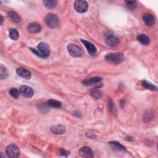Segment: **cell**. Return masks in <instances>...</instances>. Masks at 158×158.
Segmentation results:
<instances>
[{
    "label": "cell",
    "instance_id": "1",
    "mask_svg": "<svg viewBox=\"0 0 158 158\" xmlns=\"http://www.w3.org/2000/svg\"><path fill=\"white\" fill-rule=\"evenodd\" d=\"M106 60L114 64H119L124 60V55L122 52H116V53H109L105 56Z\"/></svg>",
    "mask_w": 158,
    "mask_h": 158
},
{
    "label": "cell",
    "instance_id": "2",
    "mask_svg": "<svg viewBox=\"0 0 158 158\" xmlns=\"http://www.w3.org/2000/svg\"><path fill=\"white\" fill-rule=\"evenodd\" d=\"M45 22L48 27L53 29L58 27L59 23V19L57 15L52 13H49L45 17Z\"/></svg>",
    "mask_w": 158,
    "mask_h": 158
},
{
    "label": "cell",
    "instance_id": "3",
    "mask_svg": "<svg viewBox=\"0 0 158 158\" xmlns=\"http://www.w3.org/2000/svg\"><path fill=\"white\" fill-rule=\"evenodd\" d=\"M67 50L70 56L73 58H81L83 52L81 48L75 44H70L67 46Z\"/></svg>",
    "mask_w": 158,
    "mask_h": 158
},
{
    "label": "cell",
    "instance_id": "4",
    "mask_svg": "<svg viewBox=\"0 0 158 158\" xmlns=\"http://www.w3.org/2000/svg\"><path fill=\"white\" fill-rule=\"evenodd\" d=\"M38 51H39L41 55V58H46L49 56L50 55V46L49 45L45 42H41L37 46Z\"/></svg>",
    "mask_w": 158,
    "mask_h": 158
},
{
    "label": "cell",
    "instance_id": "5",
    "mask_svg": "<svg viewBox=\"0 0 158 158\" xmlns=\"http://www.w3.org/2000/svg\"><path fill=\"white\" fill-rule=\"evenodd\" d=\"M6 154L9 158H17L20 155V151L16 145L11 144L6 147Z\"/></svg>",
    "mask_w": 158,
    "mask_h": 158
},
{
    "label": "cell",
    "instance_id": "6",
    "mask_svg": "<svg viewBox=\"0 0 158 158\" xmlns=\"http://www.w3.org/2000/svg\"><path fill=\"white\" fill-rule=\"evenodd\" d=\"M74 8L78 13H85L88 8V4L84 0H77L74 3Z\"/></svg>",
    "mask_w": 158,
    "mask_h": 158
},
{
    "label": "cell",
    "instance_id": "7",
    "mask_svg": "<svg viewBox=\"0 0 158 158\" xmlns=\"http://www.w3.org/2000/svg\"><path fill=\"white\" fill-rule=\"evenodd\" d=\"M102 78L99 77H95L91 78L85 79V80L82 81V83L87 86H90L95 85L96 88H99L102 86V83L101 82Z\"/></svg>",
    "mask_w": 158,
    "mask_h": 158
},
{
    "label": "cell",
    "instance_id": "8",
    "mask_svg": "<svg viewBox=\"0 0 158 158\" xmlns=\"http://www.w3.org/2000/svg\"><path fill=\"white\" fill-rule=\"evenodd\" d=\"M19 92L21 95L28 98H32L34 95L33 89L27 85H22L19 88Z\"/></svg>",
    "mask_w": 158,
    "mask_h": 158
},
{
    "label": "cell",
    "instance_id": "9",
    "mask_svg": "<svg viewBox=\"0 0 158 158\" xmlns=\"http://www.w3.org/2000/svg\"><path fill=\"white\" fill-rule=\"evenodd\" d=\"M78 154L81 157H87V158L93 157L95 156L94 151H93V149L88 146L82 147L80 149H79Z\"/></svg>",
    "mask_w": 158,
    "mask_h": 158
},
{
    "label": "cell",
    "instance_id": "10",
    "mask_svg": "<svg viewBox=\"0 0 158 158\" xmlns=\"http://www.w3.org/2000/svg\"><path fill=\"white\" fill-rule=\"evenodd\" d=\"M81 41L84 44L89 55H90L91 56H94L95 55H96V52H97V49H96V48L95 47V46L92 43H91L88 41H87L85 40H83V39H81Z\"/></svg>",
    "mask_w": 158,
    "mask_h": 158
},
{
    "label": "cell",
    "instance_id": "11",
    "mask_svg": "<svg viewBox=\"0 0 158 158\" xmlns=\"http://www.w3.org/2000/svg\"><path fill=\"white\" fill-rule=\"evenodd\" d=\"M27 29L29 33L37 34L39 33L41 31V27L40 25L36 22H32L29 23L27 26Z\"/></svg>",
    "mask_w": 158,
    "mask_h": 158
},
{
    "label": "cell",
    "instance_id": "12",
    "mask_svg": "<svg viewBox=\"0 0 158 158\" xmlns=\"http://www.w3.org/2000/svg\"><path fill=\"white\" fill-rule=\"evenodd\" d=\"M16 73L20 77H22L25 79H27V80H29V79L31 78V77H32L31 73L30 71L22 67L17 68L16 69Z\"/></svg>",
    "mask_w": 158,
    "mask_h": 158
},
{
    "label": "cell",
    "instance_id": "13",
    "mask_svg": "<svg viewBox=\"0 0 158 158\" xmlns=\"http://www.w3.org/2000/svg\"><path fill=\"white\" fill-rule=\"evenodd\" d=\"M51 131L56 135H62L64 134L66 131V127L63 125H56L51 127Z\"/></svg>",
    "mask_w": 158,
    "mask_h": 158
},
{
    "label": "cell",
    "instance_id": "14",
    "mask_svg": "<svg viewBox=\"0 0 158 158\" xmlns=\"http://www.w3.org/2000/svg\"><path fill=\"white\" fill-rule=\"evenodd\" d=\"M119 38L114 35H110L107 37L106 40V44L112 47L117 46L119 44Z\"/></svg>",
    "mask_w": 158,
    "mask_h": 158
},
{
    "label": "cell",
    "instance_id": "15",
    "mask_svg": "<svg viewBox=\"0 0 158 158\" xmlns=\"http://www.w3.org/2000/svg\"><path fill=\"white\" fill-rule=\"evenodd\" d=\"M109 145L110 147L117 151H126V148L124 146L121 145L120 143L117 142H111L109 143Z\"/></svg>",
    "mask_w": 158,
    "mask_h": 158
},
{
    "label": "cell",
    "instance_id": "16",
    "mask_svg": "<svg viewBox=\"0 0 158 158\" xmlns=\"http://www.w3.org/2000/svg\"><path fill=\"white\" fill-rule=\"evenodd\" d=\"M143 20L144 21V22L145 23V24L148 26H152L154 24V17L153 15L150 14H146L145 15H143Z\"/></svg>",
    "mask_w": 158,
    "mask_h": 158
},
{
    "label": "cell",
    "instance_id": "17",
    "mask_svg": "<svg viewBox=\"0 0 158 158\" xmlns=\"http://www.w3.org/2000/svg\"><path fill=\"white\" fill-rule=\"evenodd\" d=\"M8 16L9 19L15 23H19L21 21V18L18 15L17 13H16L14 11H9L8 12Z\"/></svg>",
    "mask_w": 158,
    "mask_h": 158
},
{
    "label": "cell",
    "instance_id": "18",
    "mask_svg": "<svg viewBox=\"0 0 158 158\" xmlns=\"http://www.w3.org/2000/svg\"><path fill=\"white\" fill-rule=\"evenodd\" d=\"M46 104L48 107L54 108H60L62 106V103L57 100L49 99L47 101Z\"/></svg>",
    "mask_w": 158,
    "mask_h": 158
},
{
    "label": "cell",
    "instance_id": "19",
    "mask_svg": "<svg viewBox=\"0 0 158 158\" xmlns=\"http://www.w3.org/2000/svg\"><path fill=\"white\" fill-rule=\"evenodd\" d=\"M137 40L144 45H148L150 43L149 37L145 34H140L137 37Z\"/></svg>",
    "mask_w": 158,
    "mask_h": 158
},
{
    "label": "cell",
    "instance_id": "20",
    "mask_svg": "<svg viewBox=\"0 0 158 158\" xmlns=\"http://www.w3.org/2000/svg\"><path fill=\"white\" fill-rule=\"evenodd\" d=\"M142 84L144 88H145L148 90H149L151 91H157V87L156 85H154L152 83L148 82L146 81H143L142 82Z\"/></svg>",
    "mask_w": 158,
    "mask_h": 158
},
{
    "label": "cell",
    "instance_id": "21",
    "mask_svg": "<svg viewBox=\"0 0 158 158\" xmlns=\"http://www.w3.org/2000/svg\"><path fill=\"white\" fill-rule=\"evenodd\" d=\"M8 77V72L6 67H5L3 66H1L0 67V78L2 80H5Z\"/></svg>",
    "mask_w": 158,
    "mask_h": 158
},
{
    "label": "cell",
    "instance_id": "22",
    "mask_svg": "<svg viewBox=\"0 0 158 158\" xmlns=\"http://www.w3.org/2000/svg\"><path fill=\"white\" fill-rule=\"evenodd\" d=\"M43 3L44 6L48 9L54 8L57 5L56 1H43Z\"/></svg>",
    "mask_w": 158,
    "mask_h": 158
},
{
    "label": "cell",
    "instance_id": "23",
    "mask_svg": "<svg viewBox=\"0 0 158 158\" xmlns=\"http://www.w3.org/2000/svg\"><path fill=\"white\" fill-rule=\"evenodd\" d=\"M9 37L13 40H17L19 37V34L16 29L9 30Z\"/></svg>",
    "mask_w": 158,
    "mask_h": 158
},
{
    "label": "cell",
    "instance_id": "24",
    "mask_svg": "<svg viewBox=\"0 0 158 158\" xmlns=\"http://www.w3.org/2000/svg\"><path fill=\"white\" fill-rule=\"evenodd\" d=\"M99 88H94L91 92V95L95 99H99L101 97V93L98 90Z\"/></svg>",
    "mask_w": 158,
    "mask_h": 158
},
{
    "label": "cell",
    "instance_id": "25",
    "mask_svg": "<svg viewBox=\"0 0 158 158\" xmlns=\"http://www.w3.org/2000/svg\"><path fill=\"white\" fill-rule=\"evenodd\" d=\"M109 108L110 111L114 115H117V109L115 106L114 103L113 102V101L111 99H110L109 101Z\"/></svg>",
    "mask_w": 158,
    "mask_h": 158
},
{
    "label": "cell",
    "instance_id": "26",
    "mask_svg": "<svg viewBox=\"0 0 158 158\" xmlns=\"http://www.w3.org/2000/svg\"><path fill=\"white\" fill-rule=\"evenodd\" d=\"M19 93L18 90L16 88H12L9 90V94L14 98H18L19 96Z\"/></svg>",
    "mask_w": 158,
    "mask_h": 158
},
{
    "label": "cell",
    "instance_id": "27",
    "mask_svg": "<svg viewBox=\"0 0 158 158\" xmlns=\"http://www.w3.org/2000/svg\"><path fill=\"white\" fill-rule=\"evenodd\" d=\"M147 112L148 113H145L143 119L146 120V122H149L153 117V113L150 111H148Z\"/></svg>",
    "mask_w": 158,
    "mask_h": 158
},
{
    "label": "cell",
    "instance_id": "28",
    "mask_svg": "<svg viewBox=\"0 0 158 158\" xmlns=\"http://www.w3.org/2000/svg\"><path fill=\"white\" fill-rule=\"evenodd\" d=\"M125 3H127V5L129 6V8H134V7L136 6V2H128V1H125Z\"/></svg>",
    "mask_w": 158,
    "mask_h": 158
},
{
    "label": "cell",
    "instance_id": "29",
    "mask_svg": "<svg viewBox=\"0 0 158 158\" xmlns=\"http://www.w3.org/2000/svg\"><path fill=\"white\" fill-rule=\"evenodd\" d=\"M60 153H61V154L62 156H64L65 157H67L69 154H70V152L64 149H60Z\"/></svg>",
    "mask_w": 158,
    "mask_h": 158
},
{
    "label": "cell",
    "instance_id": "30",
    "mask_svg": "<svg viewBox=\"0 0 158 158\" xmlns=\"http://www.w3.org/2000/svg\"><path fill=\"white\" fill-rule=\"evenodd\" d=\"M86 135H87V137H88L90 138H92V139H94V138H95L96 137V135H95L94 134H92V133H87L86 134Z\"/></svg>",
    "mask_w": 158,
    "mask_h": 158
},
{
    "label": "cell",
    "instance_id": "31",
    "mask_svg": "<svg viewBox=\"0 0 158 158\" xmlns=\"http://www.w3.org/2000/svg\"><path fill=\"white\" fill-rule=\"evenodd\" d=\"M125 140H127V141H133L134 138H131V137H128L125 138Z\"/></svg>",
    "mask_w": 158,
    "mask_h": 158
},
{
    "label": "cell",
    "instance_id": "32",
    "mask_svg": "<svg viewBox=\"0 0 158 158\" xmlns=\"http://www.w3.org/2000/svg\"><path fill=\"white\" fill-rule=\"evenodd\" d=\"M3 20H4V18H3V17L2 16H1V22H0V24L2 25L3 23Z\"/></svg>",
    "mask_w": 158,
    "mask_h": 158
}]
</instances>
